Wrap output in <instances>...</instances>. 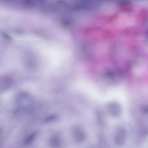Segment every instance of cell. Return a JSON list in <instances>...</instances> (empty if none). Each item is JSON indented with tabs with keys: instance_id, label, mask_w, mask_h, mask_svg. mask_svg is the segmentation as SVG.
Segmentation results:
<instances>
[{
	"instance_id": "1",
	"label": "cell",
	"mask_w": 148,
	"mask_h": 148,
	"mask_svg": "<svg viewBox=\"0 0 148 148\" xmlns=\"http://www.w3.org/2000/svg\"><path fill=\"white\" fill-rule=\"evenodd\" d=\"M71 130L73 138L76 143H82L85 141L86 134L82 126L79 125H75L72 127Z\"/></svg>"
},
{
	"instance_id": "2",
	"label": "cell",
	"mask_w": 148,
	"mask_h": 148,
	"mask_svg": "<svg viewBox=\"0 0 148 148\" xmlns=\"http://www.w3.org/2000/svg\"><path fill=\"white\" fill-rule=\"evenodd\" d=\"M107 109L109 115L113 118L119 117L122 113L121 106L117 102H113L108 103L107 106Z\"/></svg>"
},
{
	"instance_id": "3",
	"label": "cell",
	"mask_w": 148,
	"mask_h": 148,
	"mask_svg": "<svg viewBox=\"0 0 148 148\" xmlns=\"http://www.w3.org/2000/svg\"><path fill=\"white\" fill-rule=\"evenodd\" d=\"M127 138V133L123 129L119 130L116 133L114 140L116 143L119 145H121L125 142Z\"/></svg>"
},
{
	"instance_id": "4",
	"label": "cell",
	"mask_w": 148,
	"mask_h": 148,
	"mask_svg": "<svg viewBox=\"0 0 148 148\" xmlns=\"http://www.w3.org/2000/svg\"><path fill=\"white\" fill-rule=\"evenodd\" d=\"M61 143L60 139L56 136L52 137L50 140V146L52 147H58L60 145Z\"/></svg>"
},
{
	"instance_id": "5",
	"label": "cell",
	"mask_w": 148,
	"mask_h": 148,
	"mask_svg": "<svg viewBox=\"0 0 148 148\" xmlns=\"http://www.w3.org/2000/svg\"><path fill=\"white\" fill-rule=\"evenodd\" d=\"M38 133V131H35L31 133L25 139L24 144L28 145L31 143L35 138Z\"/></svg>"
},
{
	"instance_id": "6",
	"label": "cell",
	"mask_w": 148,
	"mask_h": 148,
	"mask_svg": "<svg viewBox=\"0 0 148 148\" xmlns=\"http://www.w3.org/2000/svg\"><path fill=\"white\" fill-rule=\"evenodd\" d=\"M57 118V116L56 115H51L46 118L44 121L46 122H51L55 120Z\"/></svg>"
},
{
	"instance_id": "7",
	"label": "cell",
	"mask_w": 148,
	"mask_h": 148,
	"mask_svg": "<svg viewBox=\"0 0 148 148\" xmlns=\"http://www.w3.org/2000/svg\"><path fill=\"white\" fill-rule=\"evenodd\" d=\"M142 113L145 115H148V105H145L141 108Z\"/></svg>"
}]
</instances>
